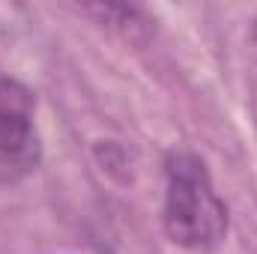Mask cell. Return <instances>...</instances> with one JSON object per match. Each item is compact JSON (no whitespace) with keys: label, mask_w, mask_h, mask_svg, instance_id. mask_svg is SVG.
<instances>
[{"label":"cell","mask_w":257,"mask_h":254,"mask_svg":"<svg viewBox=\"0 0 257 254\" xmlns=\"http://www.w3.org/2000/svg\"><path fill=\"white\" fill-rule=\"evenodd\" d=\"M165 230L189 251H212L227 233V209L206 165L194 153H171L165 191Z\"/></svg>","instance_id":"cell-1"},{"label":"cell","mask_w":257,"mask_h":254,"mask_svg":"<svg viewBox=\"0 0 257 254\" xmlns=\"http://www.w3.org/2000/svg\"><path fill=\"white\" fill-rule=\"evenodd\" d=\"M39 159V141L30 117V99L9 81H0V177H18Z\"/></svg>","instance_id":"cell-2"}]
</instances>
